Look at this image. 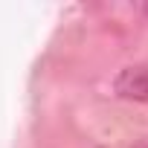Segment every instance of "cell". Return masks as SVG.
Wrapping results in <instances>:
<instances>
[{
    "label": "cell",
    "mask_w": 148,
    "mask_h": 148,
    "mask_svg": "<svg viewBox=\"0 0 148 148\" xmlns=\"http://www.w3.org/2000/svg\"><path fill=\"white\" fill-rule=\"evenodd\" d=\"M116 93L134 102H148V70L145 67H128L116 79Z\"/></svg>",
    "instance_id": "6da1fadb"
}]
</instances>
